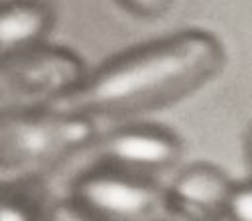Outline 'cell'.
I'll return each instance as SVG.
<instances>
[{
    "label": "cell",
    "mask_w": 252,
    "mask_h": 221,
    "mask_svg": "<svg viewBox=\"0 0 252 221\" xmlns=\"http://www.w3.org/2000/svg\"><path fill=\"white\" fill-rule=\"evenodd\" d=\"M181 154L179 138L161 128L150 124L124 126L96 146V156L134 170H163L177 162Z\"/></svg>",
    "instance_id": "obj_5"
},
{
    "label": "cell",
    "mask_w": 252,
    "mask_h": 221,
    "mask_svg": "<svg viewBox=\"0 0 252 221\" xmlns=\"http://www.w3.org/2000/svg\"><path fill=\"white\" fill-rule=\"evenodd\" d=\"M93 118L57 114L41 109L4 112L0 122V158L4 170L30 172L59 162L91 142Z\"/></svg>",
    "instance_id": "obj_2"
},
{
    "label": "cell",
    "mask_w": 252,
    "mask_h": 221,
    "mask_svg": "<svg viewBox=\"0 0 252 221\" xmlns=\"http://www.w3.org/2000/svg\"><path fill=\"white\" fill-rule=\"evenodd\" d=\"M244 152H246V160H248V166L252 170V126L248 128L246 132V138H244Z\"/></svg>",
    "instance_id": "obj_12"
},
{
    "label": "cell",
    "mask_w": 252,
    "mask_h": 221,
    "mask_svg": "<svg viewBox=\"0 0 252 221\" xmlns=\"http://www.w3.org/2000/svg\"><path fill=\"white\" fill-rule=\"evenodd\" d=\"M222 41L205 30H183L104 61L45 110L73 116H132L169 107L213 81L224 67Z\"/></svg>",
    "instance_id": "obj_1"
},
{
    "label": "cell",
    "mask_w": 252,
    "mask_h": 221,
    "mask_svg": "<svg viewBox=\"0 0 252 221\" xmlns=\"http://www.w3.org/2000/svg\"><path fill=\"white\" fill-rule=\"evenodd\" d=\"M124 10L138 18H159L169 12L171 2H122Z\"/></svg>",
    "instance_id": "obj_10"
},
{
    "label": "cell",
    "mask_w": 252,
    "mask_h": 221,
    "mask_svg": "<svg viewBox=\"0 0 252 221\" xmlns=\"http://www.w3.org/2000/svg\"><path fill=\"white\" fill-rule=\"evenodd\" d=\"M47 221H94V217L77 201H63L49 211Z\"/></svg>",
    "instance_id": "obj_9"
},
{
    "label": "cell",
    "mask_w": 252,
    "mask_h": 221,
    "mask_svg": "<svg viewBox=\"0 0 252 221\" xmlns=\"http://www.w3.org/2000/svg\"><path fill=\"white\" fill-rule=\"evenodd\" d=\"M236 184L217 166L199 162L185 168L169 187V205L191 217H211L226 211Z\"/></svg>",
    "instance_id": "obj_6"
},
{
    "label": "cell",
    "mask_w": 252,
    "mask_h": 221,
    "mask_svg": "<svg viewBox=\"0 0 252 221\" xmlns=\"http://www.w3.org/2000/svg\"><path fill=\"white\" fill-rule=\"evenodd\" d=\"M87 79L83 59L65 47H30L26 51L2 57V95L8 93L43 107L77 89Z\"/></svg>",
    "instance_id": "obj_3"
},
{
    "label": "cell",
    "mask_w": 252,
    "mask_h": 221,
    "mask_svg": "<svg viewBox=\"0 0 252 221\" xmlns=\"http://www.w3.org/2000/svg\"><path fill=\"white\" fill-rule=\"evenodd\" d=\"M51 12L41 4L16 2L0 8V55L8 57L30 47L51 28Z\"/></svg>",
    "instance_id": "obj_7"
},
{
    "label": "cell",
    "mask_w": 252,
    "mask_h": 221,
    "mask_svg": "<svg viewBox=\"0 0 252 221\" xmlns=\"http://www.w3.org/2000/svg\"><path fill=\"white\" fill-rule=\"evenodd\" d=\"M0 221H33V215L30 213V207L20 201L4 199L0 207Z\"/></svg>",
    "instance_id": "obj_11"
},
{
    "label": "cell",
    "mask_w": 252,
    "mask_h": 221,
    "mask_svg": "<svg viewBox=\"0 0 252 221\" xmlns=\"http://www.w3.org/2000/svg\"><path fill=\"white\" fill-rule=\"evenodd\" d=\"M75 201L104 221H154L169 203L156 185L116 172H93L77 180Z\"/></svg>",
    "instance_id": "obj_4"
},
{
    "label": "cell",
    "mask_w": 252,
    "mask_h": 221,
    "mask_svg": "<svg viewBox=\"0 0 252 221\" xmlns=\"http://www.w3.org/2000/svg\"><path fill=\"white\" fill-rule=\"evenodd\" d=\"M226 213L232 221H252V184H240L234 187Z\"/></svg>",
    "instance_id": "obj_8"
}]
</instances>
